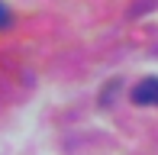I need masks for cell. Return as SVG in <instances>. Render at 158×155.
Wrapping results in <instances>:
<instances>
[{"label": "cell", "instance_id": "1", "mask_svg": "<svg viewBox=\"0 0 158 155\" xmlns=\"http://www.w3.org/2000/svg\"><path fill=\"white\" fill-rule=\"evenodd\" d=\"M132 103L139 107H158V78H142L132 87Z\"/></svg>", "mask_w": 158, "mask_h": 155}, {"label": "cell", "instance_id": "2", "mask_svg": "<svg viewBox=\"0 0 158 155\" xmlns=\"http://www.w3.org/2000/svg\"><path fill=\"white\" fill-rule=\"evenodd\" d=\"M6 23H10V10H6V3L0 0V29H6Z\"/></svg>", "mask_w": 158, "mask_h": 155}]
</instances>
